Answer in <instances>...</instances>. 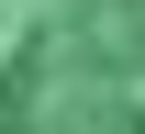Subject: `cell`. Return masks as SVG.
<instances>
[{"label":"cell","instance_id":"obj_1","mask_svg":"<svg viewBox=\"0 0 145 134\" xmlns=\"http://www.w3.org/2000/svg\"><path fill=\"white\" fill-rule=\"evenodd\" d=\"M0 134H145V0H0Z\"/></svg>","mask_w":145,"mask_h":134}]
</instances>
